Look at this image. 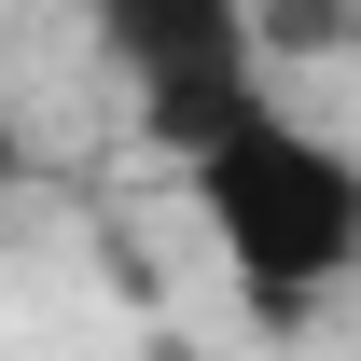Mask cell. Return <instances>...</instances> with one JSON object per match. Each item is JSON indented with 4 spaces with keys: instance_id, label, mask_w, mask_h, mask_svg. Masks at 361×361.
<instances>
[{
    "instance_id": "3957f363",
    "label": "cell",
    "mask_w": 361,
    "mask_h": 361,
    "mask_svg": "<svg viewBox=\"0 0 361 361\" xmlns=\"http://www.w3.org/2000/svg\"><path fill=\"white\" fill-rule=\"evenodd\" d=\"M0 180H14V139H0Z\"/></svg>"
},
{
    "instance_id": "277c9868",
    "label": "cell",
    "mask_w": 361,
    "mask_h": 361,
    "mask_svg": "<svg viewBox=\"0 0 361 361\" xmlns=\"http://www.w3.org/2000/svg\"><path fill=\"white\" fill-rule=\"evenodd\" d=\"M167 361H195V348H167Z\"/></svg>"
},
{
    "instance_id": "7a4b0ae2",
    "label": "cell",
    "mask_w": 361,
    "mask_h": 361,
    "mask_svg": "<svg viewBox=\"0 0 361 361\" xmlns=\"http://www.w3.org/2000/svg\"><path fill=\"white\" fill-rule=\"evenodd\" d=\"M97 56L126 70L139 97V126L195 139V126H223L236 97L264 84V28H250V0H97Z\"/></svg>"
},
{
    "instance_id": "6da1fadb",
    "label": "cell",
    "mask_w": 361,
    "mask_h": 361,
    "mask_svg": "<svg viewBox=\"0 0 361 361\" xmlns=\"http://www.w3.org/2000/svg\"><path fill=\"white\" fill-rule=\"evenodd\" d=\"M180 180H195V223H209V250L236 264V292L264 319H306L319 292H348V264H361V167L306 111H278L250 84L223 126L180 139Z\"/></svg>"
}]
</instances>
